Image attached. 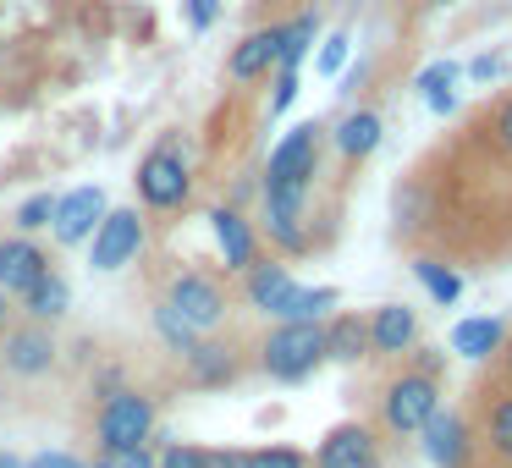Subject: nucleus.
Returning <instances> with one entry per match:
<instances>
[{
  "mask_svg": "<svg viewBox=\"0 0 512 468\" xmlns=\"http://www.w3.org/2000/svg\"><path fill=\"white\" fill-rule=\"evenodd\" d=\"M325 364V325L320 320H281L265 342V369L276 380H303Z\"/></svg>",
  "mask_w": 512,
  "mask_h": 468,
  "instance_id": "nucleus-1",
  "label": "nucleus"
},
{
  "mask_svg": "<svg viewBox=\"0 0 512 468\" xmlns=\"http://www.w3.org/2000/svg\"><path fill=\"white\" fill-rule=\"evenodd\" d=\"M138 193H144L149 210H177V204H188V193H193L188 160L177 149H149L138 160Z\"/></svg>",
  "mask_w": 512,
  "mask_h": 468,
  "instance_id": "nucleus-2",
  "label": "nucleus"
},
{
  "mask_svg": "<svg viewBox=\"0 0 512 468\" xmlns=\"http://www.w3.org/2000/svg\"><path fill=\"white\" fill-rule=\"evenodd\" d=\"M94 430H100V446L149 441V430H155V402L138 397V391H111L105 408H100V419H94Z\"/></svg>",
  "mask_w": 512,
  "mask_h": 468,
  "instance_id": "nucleus-3",
  "label": "nucleus"
},
{
  "mask_svg": "<svg viewBox=\"0 0 512 468\" xmlns=\"http://www.w3.org/2000/svg\"><path fill=\"white\" fill-rule=\"evenodd\" d=\"M435 408H441V397H435V380L419 375V369H413V375H402L397 386L386 391V424H391L397 435H419L424 424L435 419Z\"/></svg>",
  "mask_w": 512,
  "mask_h": 468,
  "instance_id": "nucleus-4",
  "label": "nucleus"
},
{
  "mask_svg": "<svg viewBox=\"0 0 512 468\" xmlns=\"http://www.w3.org/2000/svg\"><path fill=\"white\" fill-rule=\"evenodd\" d=\"M144 248V221H138V210H105V221L94 226V254H89V265L94 270H122L127 259Z\"/></svg>",
  "mask_w": 512,
  "mask_h": 468,
  "instance_id": "nucleus-5",
  "label": "nucleus"
},
{
  "mask_svg": "<svg viewBox=\"0 0 512 468\" xmlns=\"http://www.w3.org/2000/svg\"><path fill=\"white\" fill-rule=\"evenodd\" d=\"M314 166H320V127L303 122L270 149V166H265V182H314Z\"/></svg>",
  "mask_w": 512,
  "mask_h": 468,
  "instance_id": "nucleus-6",
  "label": "nucleus"
},
{
  "mask_svg": "<svg viewBox=\"0 0 512 468\" xmlns=\"http://www.w3.org/2000/svg\"><path fill=\"white\" fill-rule=\"evenodd\" d=\"M105 188H72L56 199V215H50V226H56V243H89L94 226L105 221Z\"/></svg>",
  "mask_w": 512,
  "mask_h": 468,
  "instance_id": "nucleus-7",
  "label": "nucleus"
},
{
  "mask_svg": "<svg viewBox=\"0 0 512 468\" xmlns=\"http://www.w3.org/2000/svg\"><path fill=\"white\" fill-rule=\"evenodd\" d=\"M166 303L193 325V331H215V325L226 320V298H221V287H215L210 276H177Z\"/></svg>",
  "mask_w": 512,
  "mask_h": 468,
  "instance_id": "nucleus-8",
  "label": "nucleus"
},
{
  "mask_svg": "<svg viewBox=\"0 0 512 468\" xmlns=\"http://www.w3.org/2000/svg\"><path fill=\"white\" fill-rule=\"evenodd\" d=\"M314 463L320 468H380V446H375V435H369L364 424H336V430L320 441Z\"/></svg>",
  "mask_w": 512,
  "mask_h": 468,
  "instance_id": "nucleus-9",
  "label": "nucleus"
},
{
  "mask_svg": "<svg viewBox=\"0 0 512 468\" xmlns=\"http://www.w3.org/2000/svg\"><path fill=\"white\" fill-rule=\"evenodd\" d=\"M419 435H424V457H430L435 468H468V457H474L468 452V424L457 419V413L435 408V419L424 424Z\"/></svg>",
  "mask_w": 512,
  "mask_h": 468,
  "instance_id": "nucleus-10",
  "label": "nucleus"
},
{
  "mask_svg": "<svg viewBox=\"0 0 512 468\" xmlns=\"http://www.w3.org/2000/svg\"><path fill=\"white\" fill-rule=\"evenodd\" d=\"M45 270H50L45 254H39L28 237H6V243H0V292H6V298H23Z\"/></svg>",
  "mask_w": 512,
  "mask_h": 468,
  "instance_id": "nucleus-11",
  "label": "nucleus"
},
{
  "mask_svg": "<svg viewBox=\"0 0 512 468\" xmlns=\"http://www.w3.org/2000/svg\"><path fill=\"white\" fill-rule=\"evenodd\" d=\"M270 67H281V28H259V34H248L243 45L232 50V61H226V72H232L237 83L265 78Z\"/></svg>",
  "mask_w": 512,
  "mask_h": 468,
  "instance_id": "nucleus-12",
  "label": "nucleus"
},
{
  "mask_svg": "<svg viewBox=\"0 0 512 468\" xmlns=\"http://www.w3.org/2000/svg\"><path fill=\"white\" fill-rule=\"evenodd\" d=\"M413 336H419V320H413L408 303H380L369 314V347L375 353H402V347H413Z\"/></svg>",
  "mask_w": 512,
  "mask_h": 468,
  "instance_id": "nucleus-13",
  "label": "nucleus"
},
{
  "mask_svg": "<svg viewBox=\"0 0 512 468\" xmlns=\"http://www.w3.org/2000/svg\"><path fill=\"white\" fill-rule=\"evenodd\" d=\"M210 226H215V243H221L226 265H232V270H248V265H254L259 237H254V226H248L243 215H237V210H210Z\"/></svg>",
  "mask_w": 512,
  "mask_h": 468,
  "instance_id": "nucleus-14",
  "label": "nucleus"
},
{
  "mask_svg": "<svg viewBox=\"0 0 512 468\" xmlns=\"http://www.w3.org/2000/svg\"><path fill=\"white\" fill-rule=\"evenodd\" d=\"M50 364H56V342H50V331L28 325V331L6 336V369H12V375H45Z\"/></svg>",
  "mask_w": 512,
  "mask_h": 468,
  "instance_id": "nucleus-15",
  "label": "nucleus"
},
{
  "mask_svg": "<svg viewBox=\"0 0 512 468\" xmlns=\"http://www.w3.org/2000/svg\"><path fill=\"white\" fill-rule=\"evenodd\" d=\"M364 353H375V347H369V320H358V314H336V320L325 325V358H336V364H358Z\"/></svg>",
  "mask_w": 512,
  "mask_h": 468,
  "instance_id": "nucleus-16",
  "label": "nucleus"
},
{
  "mask_svg": "<svg viewBox=\"0 0 512 468\" xmlns=\"http://www.w3.org/2000/svg\"><path fill=\"white\" fill-rule=\"evenodd\" d=\"M380 116L375 111H353V116H342V127H336V149H342L347 160H364V155H375L380 149Z\"/></svg>",
  "mask_w": 512,
  "mask_h": 468,
  "instance_id": "nucleus-17",
  "label": "nucleus"
},
{
  "mask_svg": "<svg viewBox=\"0 0 512 468\" xmlns=\"http://www.w3.org/2000/svg\"><path fill=\"white\" fill-rule=\"evenodd\" d=\"M23 309L34 314V320H61V314L72 309V287H67V276L45 270V276H39L34 287L23 292Z\"/></svg>",
  "mask_w": 512,
  "mask_h": 468,
  "instance_id": "nucleus-18",
  "label": "nucleus"
},
{
  "mask_svg": "<svg viewBox=\"0 0 512 468\" xmlns=\"http://www.w3.org/2000/svg\"><path fill=\"white\" fill-rule=\"evenodd\" d=\"M501 320H490V314H474V320H457V331H452V347L463 358H490V353H501Z\"/></svg>",
  "mask_w": 512,
  "mask_h": 468,
  "instance_id": "nucleus-19",
  "label": "nucleus"
},
{
  "mask_svg": "<svg viewBox=\"0 0 512 468\" xmlns=\"http://www.w3.org/2000/svg\"><path fill=\"white\" fill-rule=\"evenodd\" d=\"M325 309H336V287H298V281H292L287 298L270 314H276V320H320Z\"/></svg>",
  "mask_w": 512,
  "mask_h": 468,
  "instance_id": "nucleus-20",
  "label": "nucleus"
},
{
  "mask_svg": "<svg viewBox=\"0 0 512 468\" xmlns=\"http://www.w3.org/2000/svg\"><path fill=\"white\" fill-rule=\"evenodd\" d=\"M188 369H193V380H199V386H226V380L237 375L232 353H226V347H215V342H193L188 347Z\"/></svg>",
  "mask_w": 512,
  "mask_h": 468,
  "instance_id": "nucleus-21",
  "label": "nucleus"
},
{
  "mask_svg": "<svg viewBox=\"0 0 512 468\" xmlns=\"http://www.w3.org/2000/svg\"><path fill=\"white\" fill-rule=\"evenodd\" d=\"M452 83H457V67H452V61H435V67H424V72H419V100L430 105V111L452 116V111H457Z\"/></svg>",
  "mask_w": 512,
  "mask_h": 468,
  "instance_id": "nucleus-22",
  "label": "nucleus"
},
{
  "mask_svg": "<svg viewBox=\"0 0 512 468\" xmlns=\"http://www.w3.org/2000/svg\"><path fill=\"white\" fill-rule=\"evenodd\" d=\"M287 287H292V276L281 265H248V303L254 309H276L281 298H287Z\"/></svg>",
  "mask_w": 512,
  "mask_h": 468,
  "instance_id": "nucleus-23",
  "label": "nucleus"
},
{
  "mask_svg": "<svg viewBox=\"0 0 512 468\" xmlns=\"http://www.w3.org/2000/svg\"><path fill=\"white\" fill-rule=\"evenodd\" d=\"M413 276H419V287L430 292L435 303H457V298H463V276H452L441 259H413Z\"/></svg>",
  "mask_w": 512,
  "mask_h": 468,
  "instance_id": "nucleus-24",
  "label": "nucleus"
},
{
  "mask_svg": "<svg viewBox=\"0 0 512 468\" xmlns=\"http://www.w3.org/2000/svg\"><path fill=\"white\" fill-rule=\"evenodd\" d=\"M314 45V17H298V23H281V67H303Z\"/></svg>",
  "mask_w": 512,
  "mask_h": 468,
  "instance_id": "nucleus-25",
  "label": "nucleus"
},
{
  "mask_svg": "<svg viewBox=\"0 0 512 468\" xmlns=\"http://www.w3.org/2000/svg\"><path fill=\"white\" fill-rule=\"evenodd\" d=\"M89 468H155V457H149V446H100V457H94Z\"/></svg>",
  "mask_w": 512,
  "mask_h": 468,
  "instance_id": "nucleus-26",
  "label": "nucleus"
},
{
  "mask_svg": "<svg viewBox=\"0 0 512 468\" xmlns=\"http://www.w3.org/2000/svg\"><path fill=\"white\" fill-rule=\"evenodd\" d=\"M485 441L496 446L501 457H512V397H501L496 408H490V419H485Z\"/></svg>",
  "mask_w": 512,
  "mask_h": 468,
  "instance_id": "nucleus-27",
  "label": "nucleus"
},
{
  "mask_svg": "<svg viewBox=\"0 0 512 468\" xmlns=\"http://www.w3.org/2000/svg\"><path fill=\"white\" fill-rule=\"evenodd\" d=\"M155 325H160V336H166V342L177 347V353H188V347L199 342V331H193V325L182 320V314L171 309V303H166V309H155Z\"/></svg>",
  "mask_w": 512,
  "mask_h": 468,
  "instance_id": "nucleus-28",
  "label": "nucleus"
},
{
  "mask_svg": "<svg viewBox=\"0 0 512 468\" xmlns=\"http://www.w3.org/2000/svg\"><path fill=\"white\" fill-rule=\"evenodd\" d=\"M50 215H56V199H50V193H34V199L17 204V226H23V232H39V226H50Z\"/></svg>",
  "mask_w": 512,
  "mask_h": 468,
  "instance_id": "nucleus-29",
  "label": "nucleus"
},
{
  "mask_svg": "<svg viewBox=\"0 0 512 468\" xmlns=\"http://www.w3.org/2000/svg\"><path fill=\"white\" fill-rule=\"evenodd\" d=\"M347 45H353V39H347V34H331V39H325V45H320V56H314V67H320L325 78H336V72L347 67Z\"/></svg>",
  "mask_w": 512,
  "mask_h": 468,
  "instance_id": "nucleus-30",
  "label": "nucleus"
},
{
  "mask_svg": "<svg viewBox=\"0 0 512 468\" xmlns=\"http://www.w3.org/2000/svg\"><path fill=\"white\" fill-rule=\"evenodd\" d=\"M248 468H303V452H292V446H265V452H248Z\"/></svg>",
  "mask_w": 512,
  "mask_h": 468,
  "instance_id": "nucleus-31",
  "label": "nucleus"
},
{
  "mask_svg": "<svg viewBox=\"0 0 512 468\" xmlns=\"http://www.w3.org/2000/svg\"><path fill=\"white\" fill-rule=\"evenodd\" d=\"M292 100H298V67H281V78H276V94H270V116L292 111Z\"/></svg>",
  "mask_w": 512,
  "mask_h": 468,
  "instance_id": "nucleus-32",
  "label": "nucleus"
},
{
  "mask_svg": "<svg viewBox=\"0 0 512 468\" xmlns=\"http://www.w3.org/2000/svg\"><path fill=\"white\" fill-rule=\"evenodd\" d=\"M155 468H204V452H199V446H166V452H160L155 457Z\"/></svg>",
  "mask_w": 512,
  "mask_h": 468,
  "instance_id": "nucleus-33",
  "label": "nucleus"
},
{
  "mask_svg": "<svg viewBox=\"0 0 512 468\" xmlns=\"http://www.w3.org/2000/svg\"><path fill=\"white\" fill-rule=\"evenodd\" d=\"M182 6H188L193 28H215V17H221V0H182Z\"/></svg>",
  "mask_w": 512,
  "mask_h": 468,
  "instance_id": "nucleus-34",
  "label": "nucleus"
},
{
  "mask_svg": "<svg viewBox=\"0 0 512 468\" xmlns=\"http://www.w3.org/2000/svg\"><path fill=\"white\" fill-rule=\"evenodd\" d=\"M490 133H496V144L512 155V100H501V111H496V122H490Z\"/></svg>",
  "mask_w": 512,
  "mask_h": 468,
  "instance_id": "nucleus-35",
  "label": "nucleus"
},
{
  "mask_svg": "<svg viewBox=\"0 0 512 468\" xmlns=\"http://www.w3.org/2000/svg\"><path fill=\"white\" fill-rule=\"evenodd\" d=\"M501 72H507V56H479L474 67H468V78L485 83V78H501Z\"/></svg>",
  "mask_w": 512,
  "mask_h": 468,
  "instance_id": "nucleus-36",
  "label": "nucleus"
},
{
  "mask_svg": "<svg viewBox=\"0 0 512 468\" xmlns=\"http://www.w3.org/2000/svg\"><path fill=\"white\" fill-rule=\"evenodd\" d=\"M28 468H89V463H78V457H67V452H39Z\"/></svg>",
  "mask_w": 512,
  "mask_h": 468,
  "instance_id": "nucleus-37",
  "label": "nucleus"
},
{
  "mask_svg": "<svg viewBox=\"0 0 512 468\" xmlns=\"http://www.w3.org/2000/svg\"><path fill=\"white\" fill-rule=\"evenodd\" d=\"M204 468H248V452H204Z\"/></svg>",
  "mask_w": 512,
  "mask_h": 468,
  "instance_id": "nucleus-38",
  "label": "nucleus"
},
{
  "mask_svg": "<svg viewBox=\"0 0 512 468\" xmlns=\"http://www.w3.org/2000/svg\"><path fill=\"white\" fill-rule=\"evenodd\" d=\"M0 468H23V463H17V457H12V452H0Z\"/></svg>",
  "mask_w": 512,
  "mask_h": 468,
  "instance_id": "nucleus-39",
  "label": "nucleus"
},
{
  "mask_svg": "<svg viewBox=\"0 0 512 468\" xmlns=\"http://www.w3.org/2000/svg\"><path fill=\"white\" fill-rule=\"evenodd\" d=\"M0 325H6V292H0Z\"/></svg>",
  "mask_w": 512,
  "mask_h": 468,
  "instance_id": "nucleus-40",
  "label": "nucleus"
},
{
  "mask_svg": "<svg viewBox=\"0 0 512 468\" xmlns=\"http://www.w3.org/2000/svg\"><path fill=\"white\" fill-rule=\"evenodd\" d=\"M430 6H457V0H430Z\"/></svg>",
  "mask_w": 512,
  "mask_h": 468,
  "instance_id": "nucleus-41",
  "label": "nucleus"
},
{
  "mask_svg": "<svg viewBox=\"0 0 512 468\" xmlns=\"http://www.w3.org/2000/svg\"><path fill=\"white\" fill-rule=\"evenodd\" d=\"M507 369H512V347H507Z\"/></svg>",
  "mask_w": 512,
  "mask_h": 468,
  "instance_id": "nucleus-42",
  "label": "nucleus"
}]
</instances>
